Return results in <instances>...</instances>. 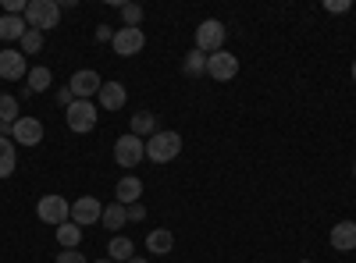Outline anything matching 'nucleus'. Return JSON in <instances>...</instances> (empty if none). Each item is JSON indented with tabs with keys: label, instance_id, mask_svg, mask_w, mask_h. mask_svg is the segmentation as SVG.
<instances>
[{
	"label": "nucleus",
	"instance_id": "1",
	"mask_svg": "<svg viewBox=\"0 0 356 263\" xmlns=\"http://www.w3.org/2000/svg\"><path fill=\"white\" fill-rule=\"evenodd\" d=\"M22 18H25L29 28L47 33V28H57V22H61V4H57V0H29Z\"/></svg>",
	"mask_w": 356,
	"mask_h": 263
},
{
	"label": "nucleus",
	"instance_id": "2",
	"mask_svg": "<svg viewBox=\"0 0 356 263\" xmlns=\"http://www.w3.org/2000/svg\"><path fill=\"white\" fill-rule=\"evenodd\" d=\"M178 153H182V139H178V132H157V135L146 139V157H150V164H168Z\"/></svg>",
	"mask_w": 356,
	"mask_h": 263
},
{
	"label": "nucleus",
	"instance_id": "3",
	"mask_svg": "<svg viewBox=\"0 0 356 263\" xmlns=\"http://www.w3.org/2000/svg\"><path fill=\"white\" fill-rule=\"evenodd\" d=\"M225 40H228V28L218 22V18H207V22H200V28H196V50L200 53H218L221 46H225Z\"/></svg>",
	"mask_w": 356,
	"mask_h": 263
},
{
	"label": "nucleus",
	"instance_id": "4",
	"mask_svg": "<svg viewBox=\"0 0 356 263\" xmlns=\"http://www.w3.org/2000/svg\"><path fill=\"white\" fill-rule=\"evenodd\" d=\"M36 217L43 221V224H54V228H61L65 221H72V203H65V196H43L40 203H36Z\"/></svg>",
	"mask_w": 356,
	"mask_h": 263
},
{
	"label": "nucleus",
	"instance_id": "5",
	"mask_svg": "<svg viewBox=\"0 0 356 263\" xmlns=\"http://www.w3.org/2000/svg\"><path fill=\"white\" fill-rule=\"evenodd\" d=\"M114 160L122 164V167H139L143 160H146V139H139V135H122L114 142Z\"/></svg>",
	"mask_w": 356,
	"mask_h": 263
},
{
	"label": "nucleus",
	"instance_id": "6",
	"mask_svg": "<svg viewBox=\"0 0 356 263\" xmlns=\"http://www.w3.org/2000/svg\"><path fill=\"white\" fill-rule=\"evenodd\" d=\"M65 118H68V128L72 132H93L97 128V107H93V100H75L68 110H65Z\"/></svg>",
	"mask_w": 356,
	"mask_h": 263
},
{
	"label": "nucleus",
	"instance_id": "7",
	"mask_svg": "<svg viewBox=\"0 0 356 263\" xmlns=\"http://www.w3.org/2000/svg\"><path fill=\"white\" fill-rule=\"evenodd\" d=\"M207 75H211L214 82H228V78H235V75H239V57L228 53V50L211 53V57H207Z\"/></svg>",
	"mask_w": 356,
	"mask_h": 263
},
{
	"label": "nucleus",
	"instance_id": "8",
	"mask_svg": "<svg viewBox=\"0 0 356 263\" xmlns=\"http://www.w3.org/2000/svg\"><path fill=\"white\" fill-rule=\"evenodd\" d=\"M100 217H104V207H100V199H97V196H79V199L72 203V221H75L79 228L97 224Z\"/></svg>",
	"mask_w": 356,
	"mask_h": 263
},
{
	"label": "nucleus",
	"instance_id": "9",
	"mask_svg": "<svg viewBox=\"0 0 356 263\" xmlns=\"http://www.w3.org/2000/svg\"><path fill=\"white\" fill-rule=\"evenodd\" d=\"M11 142L15 146H40L43 142V121L36 118H18L11 125Z\"/></svg>",
	"mask_w": 356,
	"mask_h": 263
},
{
	"label": "nucleus",
	"instance_id": "10",
	"mask_svg": "<svg viewBox=\"0 0 356 263\" xmlns=\"http://www.w3.org/2000/svg\"><path fill=\"white\" fill-rule=\"evenodd\" d=\"M100 85H104V78H100L97 71H89V68H82V71H75V75H72V82H68V90L75 93V100H93V96L100 93Z\"/></svg>",
	"mask_w": 356,
	"mask_h": 263
},
{
	"label": "nucleus",
	"instance_id": "11",
	"mask_svg": "<svg viewBox=\"0 0 356 263\" xmlns=\"http://www.w3.org/2000/svg\"><path fill=\"white\" fill-rule=\"evenodd\" d=\"M111 46L118 50V57H132L146 46V36H143V28H114Z\"/></svg>",
	"mask_w": 356,
	"mask_h": 263
},
{
	"label": "nucleus",
	"instance_id": "12",
	"mask_svg": "<svg viewBox=\"0 0 356 263\" xmlns=\"http://www.w3.org/2000/svg\"><path fill=\"white\" fill-rule=\"evenodd\" d=\"M29 75V68H25V53L22 50H0V78H8V82H15V78H25Z\"/></svg>",
	"mask_w": 356,
	"mask_h": 263
},
{
	"label": "nucleus",
	"instance_id": "13",
	"mask_svg": "<svg viewBox=\"0 0 356 263\" xmlns=\"http://www.w3.org/2000/svg\"><path fill=\"white\" fill-rule=\"evenodd\" d=\"M97 100H100L104 110H122L125 100H129V90H125L122 82H104V85H100V93H97Z\"/></svg>",
	"mask_w": 356,
	"mask_h": 263
},
{
	"label": "nucleus",
	"instance_id": "14",
	"mask_svg": "<svg viewBox=\"0 0 356 263\" xmlns=\"http://www.w3.org/2000/svg\"><path fill=\"white\" fill-rule=\"evenodd\" d=\"M332 246L339 253H353L356 249V221H339L332 228Z\"/></svg>",
	"mask_w": 356,
	"mask_h": 263
},
{
	"label": "nucleus",
	"instance_id": "15",
	"mask_svg": "<svg viewBox=\"0 0 356 263\" xmlns=\"http://www.w3.org/2000/svg\"><path fill=\"white\" fill-rule=\"evenodd\" d=\"M29 33V25H25V18L22 15H0V40L4 43H22V36Z\"/></svg>",
	"mask_w": 356,
	"mask_h": 263
},
{
	"label": "nucleus",
	"instance_id": "16",
	"mask_svg": "<svg viewBox=\"0 0 356 263\" xmlns=\"http://www.w3.org/2000/svg\"><path fill=\"white\" fill-rule=\"evenodd\" d=\"M114 196H118V203H122V207H132V203H139V196H143V182L136 178V174H125V178L118 182Z\"/></svg>",
	"mask_w": 356,
	"mask_h": 263
},
{
	"label": "nucleus",
	"instance_id": "17",
	"mask_svg": "<svg viewBox=\"0 0 356 263\" xmlns=\"http://www.w3.org/2000/svg\"><path fill=\"white\" fill-rule=\"evenodd\" d=\"M171 246H175V235L168 228H154L150 235H146V249H150L154 256H164V253H171Z\"/></svg>",
	"mask_w": 356,
	"mask_h": 263
},
{
	"label": "nucleus",
	"instance_id": "18",
	"mask_svg": "<svg viewBox=\"0 0 356 263\" xmlns=\"http://www.w3.org/2000/svg\"><path fill=\"white\" fill-rule=\"evenodd\" d=\"M132 239L129 235H114L111 239V246H107V260H114V263H129L132 260Z\"/></svg>",
	"mask_w": 356,
	"mask_h": 263
},
{
	"label": "nucleus",
	"instance_id": "19",
	"mask_svg": "<svg viewBox=\"0 0 356 263\" xmlns=\"http://www.w3.org/2000/svg\"><path fill=\"white\" fill-rule=\"evenodd\" d=\"M100 224L104 228H111V231H118V228H125L129 224V214H125V207H122V203H111V207H104V217H100Z\"/></svg>",
	"mask_w": 356,
	"mask_h": 263
},
{
	"label": "nucleus",
	"instance_id": "20",
	"mask_svg": "<svg viewBox=\"0 0 356 263\" xmlns=\"http://www.w3.org/2000/svg\"><path fill=\"white\" fill-rule=\"evenodd\" d=\"M18 167V153H15V142L0 135V178H8V174Z\"/></svg>",
	"mask_w": 356,
	"mask_h": 263
},
{
	"label": "nucleus",
	"instance_id": "21",
	"mask_svg": "<svg viewBox=\"0 0 356 263\" xmlns=\"http://www.w3.org/2000/svg\"><path fill=\"white\" fill-rule=\"evenodd\" d=\"M57 242H61V249H79L82 242V228L75 221H65L61 228H57Z\"/></svg>",
	"mask_w": 356,
	"mask_h": 263
},
{
	"label": "nucleus",
	"instance_id": "22",
	"mask_svg": "<svg viewBox=\"0 0 356 263\" xmlns=\"http://www.w3.org/2000/svg\"><path fill=\"white\" fill-rule=\"evenodd\" d=\"M132 135H157V114L143 110V114H132Z\"/></svg>",
	"mask_w": 356,
	"mask_h": 263
},
{
	"label": "nucleus",
	"instance_id": "23",
	"mask_svg": "<svg viewBox=\"0 0 356 263\" xmlns=\"http://www.w3.org/2000/svg\"><path fill=\"white\" fill-rule=\"evenodd\" d=\"M50 78H54V75H50V68H43V65H40V68H33V71H29V75H25V82H29V85H25V90H29V93H33V96H36V93H43V90H50Z\"/></svg>",
	"mask_w": 356,
	"mask_h": 263
},
{
	"label": "nucleus",
	"instance_id": "24",
	"mask_svg": "<svg viewBox=\"0 0 356 263\" xmlns=\"http://www.w3.org/2000/svg\"><path fill=\"white\" fill-rule=\"evenodd\" d=\"M182 71L189 75V78H200V75H207V53H200L196 46L186 53V61H182Z\"/></svg>",
	"mask_w": 356,
	"mask_h": 263
},
{
	"label": "nucleus",
	"instance_id": "25",
	"mask_svg": "<svg viewBox=\"0 0 356 263\" xmlns=\"http://www.w3.org/2000/svg\"><path fill=\"white\" fill-rule=\"evenodd\" d=\"M0 121H8V125H15V121H18V96L0 93Z\"/></svg>",
	"mask_w": 356,
	"mask_h": 263
},
{
	"label": "nucleus",
	"instance_id": "26",
	"mask_svg": "<svg viewBox=\"0 0 356 263\" xmlns=\"http://www.w3.org/2000/svg\"><path fill=\"white\" fill-rule=\"evenodd\" d=\"M40 50H43V33L29 28V33L22 36V53H25V57H33V53H40Z\"/></svg>",
	"mask_w": 356,
	"mask_h": 263
},
{
	"label": "nucleus",
	"instance_id": "27",
	"mask_svg": "<svg viewBox=\"0 0 356 263\" xmlns=\"http://www.w3.org/2000/svg\"><path fill=\"white\" fill-rule=\"evenodd\" d=\"M122 22H125V28H139L143 8H139V4H122Z\"/></svg>",
	"mask_w": 356,
	"mask_h": 263
},
{
	"label": "nucleus",
	"instance_id": "28",
	"mask_svg": "<svg viewBox=\"0 0 356 263\" xmlns=\"http://www.w3.org/2000/svg\"><path fill=\"white\" fill-rule=\"evenodd\" d=\"M29 0H4V15H25Z\"/></svg>",
	"mask_w": 356,
	"mask_h": 263
},
{
	"label": "nucleus",
	"instance_id": "29",
	"mask_svg": "<svg viewBox=\"0 0 356 263\" xmlns=\"http://www.w3.org/2000/svg\"><path fill=\"white\" fill-rule=\"evenodd\" d=\"M57 263H86V256L79 249H61V256H57Z\"/></svg>",
	"mask_w": 356,
	"mask_h": 263
},
{
	"label": "nucleus",
	"instance_id": "30",
	"mask_svg": "<svg viewBox=\"0 0 356 263\" xmlns=\"http://www.w3.org/2000/svg\"><path fill=\"white\" fill-rule=\"evenodd\" d=\"M57 103H61V107H65V110H68V107H72V103H75V93H72V90H68V85H61V90H57Z\"/></svg>",
	"mask_w": 356,
	"mask_h": 263
},
{
	"label": "nucleus",
	"instance_id": "31",
	"mask_svg": "<svg viewBox=\"0 0 356 263\" xmlns=\"http://www.w3.org/2000/svg\"><path fill=\"white\" fill-rule=\"evenodd\" d=\"M324 8H328L332 15H342V11H349V8H353V0H328Z\"/></svg>",
	"mask_w": 356,
	"mask_h": 263
},
{
	"label": "nucleus",
	"instance_id": "32",
	"mask_svg": "<svg viewBox=\"0 0 356 263\" xmlns=\"http://www.w3.org/2000/svg\"><path fill=\"white\" fill-rule=\"evenodd\" d=\"M125 214H129V221H146V207H143V203H132V207H125Z\"/></svg>",
	"mask_w": 356,
	"mask_h": 263
},
{
	"label": "nucleus",
	"instance_id": "33",
	"mask_svg": "<svg viewBox=\"0 0 356 263\" xmlns=\"http://www.w3.org/2000/svg\"><path fill=\"white\" fill-rule=\"evenodd\" d=\"M97 40H100V43H111V40H114V28H111V25H100V28H97Z\"/></svg>",
	"mask_w": 356,
	"mask_h": 263
},
{
	"label": "nucleus",
	"instance_id": "34",
	"mask_svg": "<svg viewBox=\"0 0 356 263\" xmlns=\"http://www.w3.org/2000/svg\"><path fill=\"white\" fill-rule=\"evenodd\" d=\"M129 263H150V260H143V256H132V260H129Z\"/></svg>",
	"mask_w": 356,
	"mask_h": 263
},
{
	"label": "nucleus",
	"instance_id": "35",
	"mask_svg": "<svg viewBox=\"0 0 356 263\" xmlns=\"http://www.w3.org/2000/svg\"><path fill=\"white\" fill-rule=\"evenodd\" d=\"M93 263H114V260H93Z\"/></svg>",
	"mask_w": 356,
	"mask_h": 263
},
{
	"label": "nucleus",
	"instance_id": "36",
	"mask_svg": "<svg viewBox=\"0 0 356 263\" xmlns=\"http://www.w3.org/2000/svg\"><path fill=\"white\" fill-rule=\"evenodd\" d=\"M353 82H356V61H353Z\"/></svg>",
	"mask_w": 356,
	"mask_h": 263
},
{
	"label": "nucleus",
	"instance_id": "37",
	"mask_svg": "<svg viewBox=\"0 0 356 263\" xmlns=\"http://www.w3.org/2000/svg\"><path fill=\"white\" fill-rule=\"evenodd\" d=\"M353 178H356V164H353Z\"/></svg>",
	"mask_w": 356,
	"mask_h": 263
},
{
	"label": "nucleus",
	"instance_id": "38",
	"mask_svg": "<svg viewBox=\"0 0 356 263\" xmlns=\"http://www.w3.org/2000/svg\"><path fill=\"white\" fill-rule=\"evenodd\" d=\"M300 263H310V260H300Z\"/></svg>",
	"mask_w": 356,
	"mask_h": 263
}]
</instances>
